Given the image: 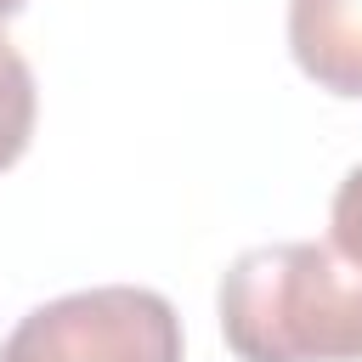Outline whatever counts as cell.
I'll list each match as a JSON object with an SVG mask.
<instances>
[{
  "label": "cell",
  "instance_id": "cell-3",
  "mask_svg": "<svg viewBox=\"0 0 362 362\" xmlns=\"http://www.w3.org/2000/svg\"><path fill=\"white\" fill-rule=\"evenodd\" d=\"M288 51L322 90L362 96V0H288Z\"/></svg>",
  "mask_w": 362,
  "mask_h": 362
},
{
  "label": "cell",
  "instance_id": "cell-2",
  "mask_svg": "<svg viewBox=\"0 0 362 362\" xmlns=\"http://www.w3.org/2000/svg\"><path fill=\"white\" fill-rule=\"evenodd\" d=\"M0 362H181V317L158 288L102 283L34 305Z\"/></svg>",
  "mask_w": 362,
  "mask_h": 362
},
{
  "label": "cell",
  "instance_id": "cell-5",
  "mask_svg": "<svg viewBox=\"0 0 362 362\" xmlns=\"http://www.w3.org/2000/svg\"><path fill=\"white\" fill-rule=\"evenodd\" d=\"M328 243L345 255V260H356L362 266V164L339 181V192H334V209H328Z\"/></svg>",
  "mask_w": 362,
  "mask_h": 362
},
{
  "label": "cell",
  "instance_id": "cell-1",
  "mask_svg": "<svg viewBox=\"0 0 362 362\" xmlns=\"http://www.w3.org/2000/svg\"><path fill=\"white\" fill-rule=\"evenodd\" d=\"M238 362H362V266L334 243H260L221 277Z\"/></svg>",
  "mask_w": 362,
  "mask_h": 362
},
{
  "label": "cell",
  "instance_id": "cell-6",
  "mask_svg": "<svg viewBox=\"0 0 362 362\" xmlns=\"http://www.w3.org/2000/svg\"><path fill=\"white\" fill-rule=\"evenodd\" d=\"M23 6H28V0H0V23H6V17H17Z\"/></svg>",
  "mask_w": 362,
  "mask_h": 362
},
{
  "label": "cell",
  "instance_id": "cell-4",
  "mask_svg": "<svg viewBox=\"0 0 362 362\" xmlns=\"http://www.w3.org/2000/svg\"><path fill=\"white\" fill-rule=\"evenodd\" d=\"M34 74L23 62V51L0 34V170H11L34 136Z\"/></svg>",
  "mask_w": 362,
  "mask_h": 362
}]
</instances>
